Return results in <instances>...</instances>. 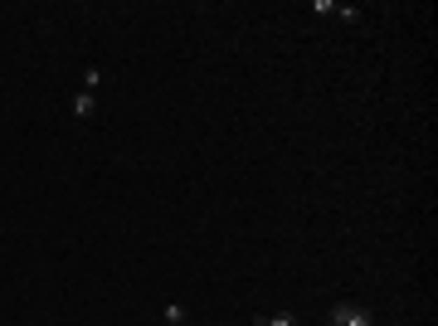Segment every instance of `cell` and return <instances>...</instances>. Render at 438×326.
Returning <instances> with one entry per match:
<instances>
[{
  "label": "cell",
  "instance_id": "cell-5",
  "mask_svg": "<svg viewBox=\"0 0 438 326\" xmlns=\"http://www.w3.org/2000/svg\"><path fill=\"white\" fill-rule=\"evenodd\" d=\"M98 83H103V69H88V73H83V88H88V93H93V88H98Z\"/></svg>",
  "mask_w": 438,
  "mask_h": 326
},
{
  "label": "cell",
  "instance_id": "cell-3",
  "mask_svg": "<svg viewBox=\"0 0 438 326\" xmlns=\"http://www.w3.org/2000/svg\"><path fill=\"white\" fill-rule=\"evenodd\" d=\"M258 326H297L292 312H278V317H258Z\"/></svg>",
  "mask_w": 438,
  "mask_h": 326
},
{
  "label": "cell",
  "instance_id": "cell-1",
  "mask_svg": "<svg viewBox=\"0 0 438 326\" xmlns=\"http://www.w3.org/2000/svg\"><path fill=\"white\" fill-rule=\"evenodd\" d=\"M331 322L336 326H375L360 302H336V307H331Z\"/></svg>",
  "mask_w": 438,
  "mask_h": 326
},
{
  "label": "cell",
  "instance_id": "cell-2",
  "mask_svg": "<svg viewBox=\"0 0 438 326\" xmlns=\"http://www.w3.org/2000/svg\"><path fill=\"white\" fill-rule=\"evenodd\" d=\"M93 112H98V93H88V88L73 93V117H93Z\"/></svg>",
  "mask_w": 438,
  "mask_h": 326
},
{
  "label": "cell",
  "instance_id": "cell-6",
  "mask_svg": "<svg viewBox=\"0 0 438 326\" xmlns=\"http://www.w3.org/2000/svg\"><path fill=\"white\" fill-rule=\"evenodd\" d=\"M331 326H336V322H331Z\"/></svg>",
  "mask_w": 438,
  "mask_h": 326
},
{
  "label": "cell",
  "instance_id": "cell-4",
  "mask_svg": "<svg viewBox=\"0 0 438 326\" xmlns=\"http://www.w3.org/2000/svg\"><path fill=\"white\" fill-rule=\"evenodd\" d=\"M185 322V307H181V302H171V307H166V326H181Z\"/></svg>",
  "mask_w": 438,
  "mask_h": 326
}]
</instances>
